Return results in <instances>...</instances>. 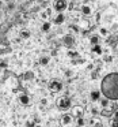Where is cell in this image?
I'll list each match as a JSON object with an SVG mask.
<instances>
[{"instance_id": "cell-1", "label": "cell", "mask_w": 118, "mask_h": 127, "mask_svg": "<svg viewBox=\"0 0 118 127\" xmlns=\"http://www.w3.org/2000/svg\"><path fill=\"white\" fill-rule=\"evenodd\" d=\"M101 93L110 101H117L118 100V72L107 74L102 79L101 83Z\"/></svg>"}, {"instance_id": "cell-2", "label": "cell", "mask_w": 118, "mask_h": 127, "mask_svg": "<svg viewBox=\"0 0 118 127\" xmlns=\"http://www.w3.org/2000/svg\"><path fill=\"white\" fill-rule=\"evenodd\" d=\"M57 107L60 108V109L63 111H67L69 109V108H72V101L71 98H68V97H60V98L57 100Z\"/></svg>"}, {"instance_id": "cell-3", "label": "cell", "mask_w": 118, "mask_h": 127, "mask_svg": "<svg viewBox=\"0 0 118 127\" xmlns=\"http://www.w3.org/2000/svg\"><path fill=\"white\" fill-rule=\"evenodd\" d=\"M49 89L53 93H57V92H60L61 89H63V85H61V82H58V81H52V82L49 83Z\"/></svg>"}, {"instance_id": "cell-4", "label": "cell", "mask_w": 118, "mask_h": 127, "mask_svg": "<svg viewBox=\"0 0 118 127\" xmlns=\"http://www.w3.org/2000/svg\"><path fill=\"white\" fill-rule=\"evenodd\" d=\"M83 112H84V109H83V107H80V105L72 108V115H73L75 118H82Z\"/></svg>"}, {"instance_id": "cell-5", "label": "cell", "mask_w": 118, "mask_h": 127, "mask_svg": "<svg viewBox=\"0 0 118 127\" xmlns=\"http://www.w3.org/2000/svg\"><path fill=\"white\" fill-rule=\"evenodd\" d=\"M54 7L57 11H63L64 8H67V1L65 0H57L54 3Z\"/></svg>"}, {"instance_id": "cell-6", "label": "cell", "mask_w": 118, "mask_h": 127, "mask_svg": "<svg viewBox=\"0 0 118 127\" xmlns=\"http://www.w3.org/2000/svg\"><path fill=\"white\" fill-rule=\"evenodd\" d=\"M72 115H63V118H61V124L63 126H69V124L72 123Z\"/></svg>"}, {"instance_id": "cell-7", "label": "cell", "mask_w": 118, "mask_h": 127, "mask_svg": "<svg viewBox=\"0 0 118 127\" xmlns=\"http://www.w3.org/2000/svg\"><path fill=\"white\" fill-rule=\"evenodd\" d=\"M91 100H92V101H99V100H101V93H99V90L91 92Z\"/></svg>"}, {"instance_id": "cell-8", "label": "cell", "mask_w": 118, "mask_h": 127, "mask_svg": "<svg viewBox=\"0 0 118 127\" xmlns=\"http://www.w3.org/2000/svg\"><path fill=\"white\" fill-rule=\"evenodd\" d=\"M19 101H20V104H23V105H29L30 98H29V96H26V94H22V96L19 97Z\"/></svg>"}, {"instance_id": "cell-9", "label": "cell", "mask_w": 118, "mask_h": 127, "mask_svg": "<svg viewBox=\"0 0 118 127\" xmlns=\"http://www.w3.org/2000/svg\"><path fill=\"white\" fill-rule=\"evenodd\" d=\"M64 19H65V18H64V15L60 14V15H57V18L54 19V23H56V25H61V23L64 22Z\"/></svg>"}, {"instance_id": "cell-10", "label": "cell", "mask_w": 118, "mask_h": 127, "mask_svg": "<svg viewBox=\"0 0 118 127\" xmlns=\"http://www.w3.org/2000/svg\"><path fill=\"white\" fill-rule=\"evenodd\" d=\"M94 52H95V53H98V55H102V48L101 47H99V45L98 44H96V45H94Z\"/></svg>"}, {"instance_id": "cell-11", "label": "cell", "mask_w": 118, "mask_h": 127, "mask_svg": "<svg viewBox=\"0 0 118 127\" xmlns=\"http://www.w3.org/2000/svg\"><path fill=\"white\" fill-rule=\"evenodd\" d=\"M82 11H83V14H91V8H90V7H87V6H83L82 7Z\"/></svg>"}, {"instance_id": "cell-12", "label": "cell", "mask_w": 118, "mask_h": 127, "mask_svg": "<svg viewBox=\"0 0 118 127\" xmlns=\"http://www.w3.org/2000/svg\"><path fill=\"white\" fill-rule=\"evenodd\" d=\"M49 29H50V23L49 22H45L44 25H42V30H44V32H48Z\"/></svg>"}, {"instance_id": "cell-13", "label": "cell", "mask_w": 118, "mask_h": 127, "mask_svg": "<svg viewBox=\"0 0 118 127\" xmlns=\"http://www.w3.org/2000/svg\"><path fill=\"white\" fill-rule=\"evenodd\" d=\"M39 63H41L42 66H46V64L49 63V58H42V59H41V62H39Z\"/></svg>"}, {"instance_id": "cell-14", "label": "cell", "mask_w": 118, "mask_h": 127, "mask_svg": "<svg viewBox=\"0 0 118 127\" xmlns=\"http://www.w3.org/2000/svg\"><path fill=\"white\" fill-rule=\"evenodd\" d=\"M77 126H79V127L84 126V120H83V118H77Z\"/></svg>"}, {"instance_id": "cell-15", "label": "cell", "mask_w": 118, "mask_h": 127, "mask_svg": "<svg viewBox=\"0 0 118 127\" xmlns=\"http://www.w3.org/2000/svg\"><path fill=\"white\" fill-rule=\"evenodd\" d=\"M99 33H101L102 36H107V30H106V29H104V28H102L101 30H99Z\"/></svg>"}, {"instance_id": "cell-16", "label": "cell", "mask_w": 118, "mask_h": 127, "mask_svg": "<svg viewBox=\"0 0 118 127\" xmlns=\"http://www.w3.org/2000/svg\"><path fill=\"white\" fill-rule=\"evenodd\" d=\"M64 41H65V44H68V45L72 44V38H71V37H65V40H64Z\"/></svg>"}, {"instance_id": "cell-17", "label": "cell", "mask_w": 118, "mask_h": 127, "mask_svg": "<svg viewBox=\"0 0 118 127\" xmlns=\"http://www.w3.org/2000/svg\"><path fill=\"white\" fill-rule=\"evenodd\" d=\"M91 44H94V45L98 44V37H92V38H91Z\"/></svg>"}, {"instance_id": "cell-18", "label": "cell", "mask_w": 118, "mask_h": 127, "mask_svg": "<svg viewBox=\"0 0 118 127\" xmlns=\"http://www.w3.org/2000/svg\"><path fill=\"white\" fill-rule=\"evenodd\" d=\"M22 37H23V38H29V37H30V33H29V32H23Z\"/></svg>"}, {"instance_id": "cell-19", "label": "cell", "mask_w": 118, "mask_h": 127, "mask_svg": "<svg viewBox=\"0 0 118 127\" xmlns=\"http://www.w3.org/2000/svg\"><path fill=\"white\" fill-rule=\"evenodd\" d=\"M102 105H103V107H107V105H109V100H107V98L102 100Z\"/></svg>"}, {"instance_id": "cell-20", "label": "cell", "mask_w": 118, "mask_h": 127, "mask_svg": "<svg viewBox=\"0 0 118 127\" xmlns=\"http://www.w3.org/2000/svg\"><path fill=\"white\" fill-rule=\"evenodd\" d=\"M26 124H27V127H33V126H34V123H33V122H27Z\"/></svg>"}, {"instance_id": "cell-21", "label": "cell", "mask_w": 118, "mask_h": 127, "mask_svg": "<svg viewBox=\"0 0 118 127\" xmlns=\"http://www.w3.org/2000/svg\"><path fill=\"white\" fill-rule=\"evenodd\" d=\"M111 127H118V120L117 122H114V123H113V126Z\"/></svg>"}, {"instance_id": "cell-22", "label": "cell", "mask_w": 118, "mask_h": 127, "mask_svg": "<svg viewBox=\"0 0 118 127\" xmlns=\"http://www.w3.org/2000/svg\"><path fill=\"white\" fill-rule=\"evenodd\" d=\"M115 119H117V120H118V111H117V112H115Z\"/></svg>"}]
</instances>
